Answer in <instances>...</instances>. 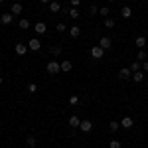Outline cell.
<instances>
[{
    "label": "cell",
    "mask_w": 148,
    "mask_h": 148,
    "mask_svg": "<svg viewBox=\"0 0 148 148\" xmlns=\"http://www.w3.org/2000/svg\"><path fill=\"white\" fill-rule=\"evenodd\" d=\"M121 16H123L125 20H128V18L132 16V10H130V6H123V10H121Z\"/></svg>",
    "instance_id": "18"
},
{
    "label": "cell",
    "mask_w": 148,
    "mask_h": 148,
    "mask_svg": "<svg viewBox=\"0 0 148 148\" xmlns=\"http://www.w3.org/2000/svg\"><path fill=\"white\" fill-rule=\"evenodd\" d=\"M142 71L148 73V61H142Z\"/></svg>",
    "instance_id": "33"
},
{
    "label": "cell",
    "mask_w": 148,
    "mask_h": 148,
    "mask_svg": "<svg viewBox=\"0 0 148 148\" xmlns=\"http://www.w3.org/2000/svg\"><path fill=\"white\" fill-rule=\"evenodd\" d=\"M18 26H20V30H28V28H30V22H28L26 18H22V20L18 22Z\"/></svg>",
    "instance_id": "26"
},
{
    "label": "cell",
    "mask_w": 148,
    "mask_h": 148,
    "mask_svg": "<svg viewBox=\"0 0 148 148\" xmlns=\"http://www.w3.org/2000/svg\"><path fill=\"white\" fill-rule=\"evenodd\" d=\"M79 128L83 130V132H91V130H93V123H91V121H81Z\"/></svg>",
    "instance_id": "12"
},
{
    "label": "cell",
    "mask_w": 148,
    "mask_h": 148,
    "mask_svg": "<svg viewBox=\"0 0 148 148\" xmlns=\"http://www.w3.org/2000/svg\"><path fill=\"white\" fill-rule=\"evenodd\" d=\"M132 125H134V121H132L130 116H125V119L121 121V126H123V128H132Z\"/></svg>",
    "instance_id": "16"
},
{
    "label": "cell",
    "mask_w": 148,
    "mask_h": 148,
    "mask_svg": "<svg viewBox=\"0 0 148 148\" xmlns=\"http://www.w3.org/2000/svg\"><path fill=\"white\" fill-rule=\"evenodd\" d=\"M28 49H30V51H40V49H42V42H40L38 38H32V40L28 42Z\"/></svg>",
    "instance_id": "3"
},
{
    "label": "cell",
    "mask_w": 148,
    "mask_h": 148,
    "mask_svg": "<svg viewBox=\"0 0 148 148\" xmlns=\"http://www.w3.org/2000/svg\"><path fill=\"white\" fill-rule=\"evenodd\" d=\"M0 22L4 24V26H10V24L14 22V14H12V12H4V14L0 16Z\"/></svg>",
    "instance_id": "4"
},
{
    "label": "cell",
    "mask_w": 148,
    "mask_h": 148,
    "mask_svg": "<svg viewBox=\"0 0 148 148\" xmlns=\"http://www.w3.org/2000/svg\"><path fill=\"white\" fill-rule=\"evenodd\" d=\"M67 14L73 18V20H77V18H79V10H77V8H73V6H71V8H67Z\"/></svg>",
    "instance_id": "21"
},
{
    "label": "cell",
    "mask_w": 148,
    "mask_h": 148,
    "mask_svg": "<svg viewBox=\"0 0 148 148\" xmlns=\"http://www.w3.org/2000/svg\"><path fill=\"white\" fill-rule=\"evenodd\" d=\"M0 148H2V146H0Z\"/></svg>",
    "instance_id": "41"
},
{
    "label": "cell",
    "mask_w": 148,
    "mask_h": 148,
    "mask_svg": "<svg viewBox=\"0 0 148 148\" xmlns=\"http://www.w3.org/2000/svg\"><path fill=\"white\" fill-rule=\"evenodd\" d=\"M136 59L140 61V63H142V61H146V59H148V51H146V49H140V51L136 53Z\"/></svg>",
    "instance_id": "19"
},
{
    "label": "cell",
    "mask_w": 148,
    "mask_h": 148,
    "mask_svg": "<svg viewBox=\"0 0 148 148\" xmlns=\"http://www.w3.org/2000/svg\"><path fill=\"white\" fill-rule=\"evenodd\" d=\"M46 71L49 73V75H59V73H61V65H59V61H57V59H51V61L46 65Z\"/></svg>",
    "instance_id": "1"
},
{
    "label": "cell",
    "mask_w": 148,
    "mask_h": 148,
    "mask_svg": "<svg viewBox=\"0 0 148 148\" xmlns=\"http://www.w3.org/2000/svg\"><path fill=\"white\" fill-rule=\"evenodd\" d=\"M49 51H51V53H53V56H61V46H51L49 47Z\"/></svg>",
    "instance_id": "25"
},
{
    "label": "cell",
    "mask_w": 148,
    "mask_h": 148,
    "mask_svg": "<svg viewBox=\"0 0 148 148\" xmlns=\"http://www.w3.org/2000/svg\"><path fill=\"white\" fill-rule=\"evenodd\" d=\"M34 30H36V34H38V36H42V34H46V32H47V26L44 22H38L34 26Z\"/></svg>",
    "instance_id": "9"
},
{
    "label": "cell",
    "mask_w": 148,
    "mask_h": 148,
    "mask_svg": "<svg viewBox=\"0 0 148 148\" xmlns=\"http://www.w3.org/2000/svg\"><path fill=\"white\" fill-rule=\"evenodd\" d=\"M116 77H119V79H130V77H132V71H130L128 67H123L119 73H116Z\"/></svg>",
    "instance_id": "5"
},
{
    "label": "cell",
    "mask_w": 148,
    "mask_h": 148,
    "mask_svg": "<svg viewBox=\"0 0 148 148\" xmlns=\"http://www.w3.org/2000/svg\"><path fill=\"white\" fill-rule=\"evenodd\" d=\"M14 51H16L18 56H26V53H28V44H16V46H14Z\"/></svg>",
    "instance_id": "7"
},
{
    "label": "cell",
    "mask_w": 148,
    "mask_h": 148,
    "mask_svg": "<svg viewBox=\"0 0 148 148\" xmlns=\"http://www.w3.org/2000/svg\"><path fill=\"white\" fill-rule=\"evenodd\" d=\"M144 77H146V75H144V71H142V69L132 73V81H134V83H142V81H144Z\"/></svg>",
    "instance_id": "11"
},
{
    "label": "cell",
    "mask_w": 148,
    "mask_h": 148,
    "mask_svg": "<svg viewBox=\"0 0 148 148\" xmlns=\"http://www.w3.org/2000/svg\"><path fill=\"white\" fill-rule=\"evenodd\" d=\"M0 71H2V67H0Z\"/></svg>",
    "instance_id": "39"
},
{
    "label": "cell",
    "mask_w": 148,
    "mask_h": 148,
    "mask_svg": "<svg viewBox=\"0 0 148 148\" xmlns=\"http://www.w3.org/2000/svg\"><path fill=\"white\" fill-rule=\"evenodd\" d=\"M89 14H91V16H95V14H99V6H95V4H91V6H89Z\"/></svg>",
    "instance_id": "30"
},
{
    "label": "cell",
    "mask_w": 148,
    "mask_h": 148,
    "mask_svg": "<svg viewBox=\"0 0 148 148\" xmlns=\"http://www.w3.org/2000/svg\"><path fill=\"white\" fill-rule=\"evenodd\" d=\"M119 128H121V123H116V121H113V123H109V130H111V132H116Z\"/></svg>",
    "instance_id": "24"
},
{
    "label": "cell",
    "mask_w": 148,
    "mask_h": 148,
    "mask_svg": "<svg viewBox=\"0 0 148 148\" xmlns=\"http://www.w3.org/2000/svg\"><path fill=\"white\" fill-rule=\"evenodd\" d=\"M36 91H38V85H36V83H30V85H28V93H32V95H34Z\"/></svg>",
    "instance_id": "31"
},
{
    "label": "cell",
    "mask_w": 148,
    "mask_h": 148,
    "mask_svg": "<svg viewBox=\"0 0 148 148\" xmlns=\"http://www.w3.org/2000/svg\"><path fill=\"white\" fill-rule=\"evenodd\" d=\"M77 103H79V97L77 95H71L69 97V105H77Z\"/></svg>",
    "instance_id": "32"
},
{
    "label": "cell",
    "mask_w": 148,
    "mask_h": 148,
    "mask_svg": "<svg viewBox=\"0 0 148 148\" xmlns=\"http://www.w3.org/2000/svg\"><path fill=\"white\" fill-rule=\"evenodd\" d=\"M130 71H132V73H134V71H140V69H142V63H140V61H132V63H130Z\"/></svg>",
    "instance_id": "23"
},
{
    "label": "cell",
    "mask_w": 148,
    "mask_h": 148,
    "mask_svg": "<svg viewBox=\"0 0 148 148\" xmlns=\"http://www.w3.org/2000/svg\"><path fill=\"white\" fill-rule=\"evenodd\" d=\"M59 65H61V73H67V71H71V67H73V63H71L69 59H63V61H59Z\"/></svg>",
    "instance_id": "10"
},
{
    "label": "cell",
    "mask_w": 148,
    "mask_h": 148,
    "mask_svg": "<svg viewBox=\"0 0 148 148\" xmlns=\"http://www.w3.org/2000/svg\"><path fill=\"white\" fill-rule=\"evenodd\" d=\"M105 28H114V20L113 18H105Z\"/></svg>",
    "instance_id": "29"
},
{
    "label": "cell",
    "mask_w": 148,
    "mask_h": 148,
    "mask_svg": "<svg viewBox=\"0 0 148 148\" xmlns=\"http://www.w3.org/2000/svg\"><path fill=\"white\" fill-rule=\"evenodd\" d=\"M103 56H105V49H103L101 46H93L91 47V57L93 59H103Z\"/></svg>",
    "instance_id": "2"
},
{
    "label": "cell",
    "mask_w": 148,
    "mask_h": 148,
    "mask_svg": "<svg viewBox=\"0 0 148 148\" xmlns=\"http://www.w3.org/2000/svg\"><path fill=\"white\" fill-rule=\"evenodd\" d=\"M79 4H81V0H71V6H73V8H77Z\"/></svg>",
    "instance_id": "34"
},
{
    "label": "cell",
    "mask_w": 148,
    "mask_h": 148,
    "mask_svg": "<svg viewBox=\"0 0 148 148\" xmlns=\"http://www.w3.org/2000/svg\"><path fill=\"white\" fill-rule=\"evenodd\" d=\"M146 47H148V44H146Z\"/></svg>",
    "instance_id": "40"
},
{
    "label": "cell",
    "mask_w": 148,
    "mask_h": 148,
    "mask_svg": "<svg viewBox=\"0 0 148 148\" xmlns=\"http://www.w3.org/2000/svg\"><path fill=\"white\" fill-rule=\"evenodd\" d=\"M107 2H116V0H107Z\"/></svg>",
    "instance_id": "37"
},
{
    "label": "cell",
    "mask_w": 148,
    "mask_h": 148,
    "mask_svg": "<svg viewBox=\"0 0 148 148\" xmlns=\"http://www.w3.org/2000/svg\"><path fill=\"white\" fill-rule=\"evenodd\" d=\"M121 146H123V144H121V140H116V138L109 142V148H121Z\"/></svg>",
    "instance_id": "28"
},
{
    "label": "cell",
    "mask_w": 148,
    "mask_h": 148,
    "mask_svg": "<svg viewBox=\"0 0 148 148\" xmlns=\"http://www.w3.org/2000/svg\"><path fill=\"white\" fill-rule=\"evenodd\" d=\"M146 44H148V42H146V38H144V36H138L136 40H134V46L140 47V49H142V47H146Z\"/></svg>",
    "instance_id": "15"
},
{
    "label": "cell",
    "mask_w": 148,
    "mask_h": 148,
    "mask_svg": "<svg viewBox=\"0 0 148 148\" xmlns=\"http://www.w3.org/2000/svg\"><path fill=\"white\" fill-rule=\"evenodd\" d=\"M69 36H71V38H79L81 36V26H69Z\"/></svg>",
    "instance_id": "13"
},
{
    "label": "cell",
    "mask_w": 148,
    "mask_h": 148,
    "mask_svg": "<svg viewBox=\"0 0 148 148\" xmlns=\"http://www.w3.org/2000/svg\"><path fill=\"white\" fill-rule=\"evenodd\" d=\"M99 46H101L103 49H111V46H113V40H111V38H107V36H103L101 40H99Z\"/></svg>",
    "instance_id": "6"
},
{
    "label": "cell",
    "mask_w": 148,
    "mask_h": 148,
    "mask_svg": "<svg viewBox=\"0 0 148 148\" xmlns=\"http://www.w3.org/2000/svg\"><path fill=\"white\" fill-rule=\"evenodd\" d=\"M22 4H20V2H14V4H12V8H10V12L12 14H14V16H18V14H22Z\"/></svg>",
    "instance_id": "14"
},
{
    "label": "cell",
    "mask_w": 148,
    "mask_h": 148,
    "mask_svg": "<svg viewBox=\"0 0 148 148\" xmlns=\"http://www.w3.org/2000/svg\"><path fill=\"white\" fill-rule=\"evenodd\" d=\"M99 14H101L103 18H109V14H111V8H109V6H101V8H99Z\"/></svg>",
    "instance_id": "22"
},
{
    "label": "cell",
    "mask_w": 148,
    "mask_h": 148,
    "mask_svg": "<svg viewBox=\"0 0 148 148\" xmlns=\"http://www.w3.org/2000/svg\"><path fill=\"white\" fill-rule=\"evenodd\" d=\"M61 10V4H59V2H56V0H53V2H49V12H53V14H56V12H59Z\"/></svg>",
    "instance_id": "20"
},
{
    "label": "cell",
    "mask_w": 148,
    "mask_h": 148,
    "mask_svg": "<svg viewBox=\"0 0 148 148\" xmlns=\"http://www.w3.org/2000/svg\"><path fill=\"white\" fill-rule=\"evenodd\" d=\"M26 144H28L30 148H38V138H36L34 134H30V136L26 138Z\"/></svg>",
    "instance_id": "17"
},
{
    "label": "cell",
    "mask_w": 148,
    "mask_h": 148,
    "mask_svg": "<svg viewBox=\"0 0 148 148\" xmlns=\"http://www.w3.org/2000/svg\"><path fill=\"white\" fill-rule=\"evenodd\" d=\"M2 2H6V0H0V4H2Z\"/></svg>",
    "instance_id": "38"
},
{
    "label": "cell",
    "mask_w": 148,
    "mask_h": 148,
    "mask_svg": "<svg viewBox=\"0 0 148 148\" xmlns=\"http://www.w3.org/2000/svg\"><path fill=\"white\" fill-rule=\"evenodd\" d=\"M79 125H81V119L77 114H71V116H69V126H71V128H79Z\"/></svg>",
    "instance_id": "8"
},
{
    "label": "cell",
    "mask_w": 148,
    "mask_h": 148,
    "mask_svg": "<svg viewBox=\"0 0 148 148\" xmlns=\"http://www.w3.org/2000/svg\"><path fill=\"white\" fill-rule=\"evenodd\" d=\"M40 2H42V4H49V0H40Z\"/></svg>",
    "instance_id": "35"
},
{
    "label": "cell",
    "mask_w": 148,
    "mask_h": 148,
    "mask_svg": "<svg viewBox=\"0 0 148 148\" xmlns=\"http://www.w3.org/2000/svg\"><path fill=\"white\" fill-rule=\"evenodd\" d=\"M2 81H4V79H2V75H0V85H2Z\"/></svg>",
    "instance_id": "36"
},
{
    "label": "cell",
    "mask_w": 148,
    "mask_h": 148,
    "mask_svg": "<svg viewBox=\"0 0 148 148\" xmlns=\"http://www.w3.org/2000/svg\"><path fill=\"white\" fill-rule=\"evenodd\" d=\"M56 30H57V32H59V34H63V32H67V26H65V24H63V22H59V24H57V26H56Z\"/></svg>",
    "instance_id": "27"
}]
</instances>
